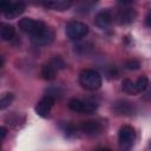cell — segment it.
<instances>
[{"mask_svg": "<svg viewBox=\"0 0 151 151\" xmlns=\"http://www.w3.org/2000/svg\"><path fill=\"white\" fill-rule=\"evenodd\" d=\"M136 17H137V14H136L134 9H132V8H125L118 13V19H119L120 24H131L134 21Z\"/></svg>", "mask_w": 151, "mask_h": 151, "instance_id": "4fadbf2b", "label": "cell"}, {"mask_svg": "<svg viewBox=\"0 0 151 151\" xmlns=\"http://www.w3.org/2000/svg\"><path fill=\"white\" fill-rule=\"evenodd\" d=\"M122 87H123V91L126 92V93H129V94L134 96V94L138 93V91L136 88V84L133 81H131L130 79H125L123 81V84H122Z\"/></svg>", "mask_w": 151, "mask_h": 151, "instance_id": "2e32d148", "label": "cell"}, {"mask_svg": "<svg viewBox=\"0 0 151 151\" xmlns=\"http://www.w3.org/2000/svg\"><path fill=\"white\" fill-rule=\"evenodd\" d=\"M18 26H19V28L22 32L29 34L31 37H33L35 34H39L40 32H42L47 27L42 21L29 19V18H22V19H20Z\"/></svg>", "mask_w": 151, "mask_h": 151, "instance_id": "7a4b0ae2", "label": "cell"}, {"mask_svg": "<svg viewBox=\"0 0 151 151\" xmlns=\"http://www.w3.org/2000/svg\"><path fill=\"white\" fill-rule=\"evenodd\" d=\"M118 1H119L122 5H124V6H129V5H131L134 0H118Z\"/></svg>", "mask_w": 151, "mask_h": 151, "instance_id": "d4e9b609", "label": "cell"}, {"mask_svg": "<svg viewBox=\"0 0 151 151\" xmlns=\"http://www.w3.org/2000/svg\"><path fill=\"white\" fill-rule=\"evenodd\" d=\"M88 26L81 21L72 20L66 25V34L71 40H79L87 35Z\"/></svg>", "mask_w": 151, "mask_h": 151, "instance_id": "3957f363", "label": "cell"}, {"mask_svg": "<svg viewBox=\"0 0 151 151\" xmlns=\"http://www.w3.org/2000/svg\"><path fill=\"white\" fill-rule=\"evenodd\" d=\"M125 67L127 70H130V71H136V70H138L140 67V63L138 60H136V59H131V60H127L125 63Z\"/></svg>", "mask_w": 151, "mask_h": 151, "instance_id": "ffe728a7", "label": "cell"}, {"mask_svg": "<svg viewBox=\"0 0 151 151\" xmlns=\"http://www.w3.org/2000/svg\"><path fill=\"white\" fill-rule=\"evenodd\" d=\"M79 83L83 88L87 91H97L101 86V77L94 70H83L79 74Z\"/></svg>", "mask_w": 151, "mask_h": 151, "instance_id": "6da1fadb", "label": "cell"}, {"mask_svg": "<svg viewBox=\"0 0 151 151\" xmlns=\"http://www.w3.org/2000/svg\"><path fill=\"white\" fill-rule=\"evenodd\" d=\"M134 84H136V88H137V91L139 93V92H143V91H145L147 88V86H149V79H147V77L142 76V77H139L136 80Z\"/></svg>", "mask_w": 151, "mask_h": 151, "instance_id": "e0dca14e", "label": "cell"}, {"mask_svg": "<svg viewBox=\"0 0 151 151\" xmlns=\"http://www.w3.org/2000/svg\"><path fill=\"white\" fill-rule=\"evenodd\" d=\"M6 134H7V129H6L5 126H1V127H0V139L4 140L5 137H6Z\"/></svg>", "mask_w": 151, "mask_h": 151, "instance_id": "603a6c76", "label": "cell"}, {"mask_svg": "<svg viewBox=\"0 0 151 151\" xmlns=\"http://www.w3.org/2000/svg\"><path fill=\"white\" fill-rule=\"evenodd\" d=\"M15 34V29L12 25H8V24H2L1 25V31H0V35H1V39L4 41H9L13 39Z\"/></svg>", "mask_w": 151, "mask_h": 151, "instance_id": "5bb4252c", "label": "cell"}, {"mask_svg": "<svg viewBox=\"0 0 151 151\" xmlns=\"http://www.w3.org/2000/svg\"><path fill=\"white\" fill-rule=\"evenodd\" d=\"M73 0H42V4L46 8L54 11H65L71 7Z\"/></svg>", "mask_w": 151, "mask_h": 151, "instance_id": "8fae6325", "label": "cell"}, {"mask_svg": "<svg viewBox=\"0 0 151 151\" xmlns=\"http://www.w3.org/2000/svg\"><path fill=\"white\" fill-rule=\"evenodd\" d=\"M54 101H55V99L53 97L46 94L35 105V109L34 110H35L37 114L40 116V117H42V118L48 117V114H50V112H51V110H52V107L54 105Z\"/></svg>", "mask_w": 151, "mask_h": 151, "instance_id": "8992f818", "label": "cell"}, {"mask_svg": "<svg viewBox=\"0 0 151 151\" xmlns=\"http://www.w3.org/2000/svg\"><path fill=\"white\" fill-rule=\"evenodd\" d=\"M50 64H51L57 71H58V70H64V68L66 67L65 61H64L60 57H54V58H52L51 61H50Z\"/></svg>", "mask_w": 151, "mask_h": 151, "instance_id": "d6986e66", "label": "cell"}, {"mask_svg": "<svg viewBox=\"0 0 151 151\" xmlns=\"http://www.w3.org/2000/svg\"><path fill=\"white\" fill-rule=\"evenodd\" d=\"M53 39H54V33L48 27H46L39 34H35V35L31 37L32 42L35 44V45H48V44H51L53 41Z\"/></svg>", "mask_w": 151, "mask_h": 151, "instance_id": "52a82bcc", "label": "cell"}, {"mask_svg": "<svg viewBox=\"0 0 151 151\" xmlns=\"http://www.w3.org/2000/svg\"><path fill=\"white\" fill-rule=\"evenodd\" d=\"M145 24L149 26V27H151V11L147 13V15H146V19H145Z\"/></svg>", "mask_w": 151, "mask_h": 151, "instance_id": "cb8c5ba5", "label": "cell"}, {"mask_svg": "<svg viewBox=\"0 0 151 151\" xmlns=\"http://www.w3.org/2000/svg\"><path fill=\"white\" fill-rule=\"evenodd\" d=\"M79 129L81 132H84L87 136H96L99 132H101L103 124L97 120H87V122H83Z\"/></svg>", "mask_w": 151, "mask_h": 151, "instance_id": "ba28073f", "label": "cell"}, {"mask_svg": "<svg viewBox=\"0 0 151 151\" xmlns=\"http://www.w3.org/2000/svg\"><path fill=\"white\" fill-rule=\"evenodd\" d=\"M134 139H136V132H134V129L132 126L124 125L120 127L119 134H118V140H119L120 147H123V149L132 147Z\"/></svg>", "mask_w": 151, "mask_h": 151, "instance_id": "277c9868", "label": "cell"}, {"mask_svg": "<svg viewBox=\"0 0 151 151\" xmlns=\"http://www.w3.org/2000/svg\"><path fill=\"white\" fill-rule=\"evenodd\" d=\"M12 4H13L12 0H0V9H1L2 14L9 9V7L12 6Z\"/></svg>", "mask_w": 151, "mask_h": 151, "instance_id": "44dd1931", "label": "cell"}, {"mask_svg": "<svg viewBox=\"0 0 151 151\" xmlns=\"http://www.w3.org/2000/svg\"><path fill=\"white\" fill-rule=\"evenodd\" d=\"M55 74H57V70L50 63L42 66V68H41V76H42V78L45 80H53L55 78Z\"/></svg>", "mask_w": 151, "mask_h": 151, "instance_id": "9a60e30c", "label": "cell"}, {"mask_svg": "<svg viewBox=\"0 0 151 151\" xmlns=\"http://www.w3.org/2000/svg\"><path fill=\"white\" fill-rule=\"evenodd\" d=\"M96 25L99 28H107L112 22V13L110 9H103L100 11L94 19Z\"/></svg>", "mask_w": 151, "mask_h": 151, "instance_id": "30bf717a", "label": "cell"}, {"mask_svg": "<svg viewBox=\"0 0 151 151\" xmlns=\"http://www.w3.org/2000/svg\"><path fill=\"white\" fill-rule=\"evenodd\" d=\"M46 94H47V96H51V97H53V98L55 99L57 97H60L61 91H60V88H58V87H51V88L46 90Z\"/></svg>", "mask_w": 151, "mask_h": 151, "instance_id": "7402d4cb", "label": "cell"}, {"mask_svg": "<svg viewBox=\"0 0 151 151\" xmlns=\"http://www.w3.org/2000/svg\"><path fill=\"white\" fill-rule=\"evenodd\" d=\"M68 107L74 112L90 114V113H92L97 110V104L92 103V101H81L79 99L72 98L68 101Z\"/></svg>", "mask_w": 151, "mask_h": 151, "instance_id": "5b68a950", "label": "cell"}, {"mask_svg": "<svg viewBox=\"0 0 151 151\" xmlns=\"http://www.w3.org/2000/svg\"><path fill=\"white\" fill-rule=\"evenodd\" d=\"M13 99H14V96H13L12 93H5V94L1 97V99H0V110L7 109V107L12 104Z\"/></svg>", "mask_w": 151, "mask_h": 151, "instance_id": "ac0fdd59", "label": "cell"}, {"mask_svg": "<svg viewBox=\"0 0 151 151\" xmlns=\"http://www.w3.org/2000/svg\"><path fill=\"white\" fill-rule=\"evenodd\" d=\"M24 11H25V4L22 1H15V2L12 4L9 9L4 13V15L7 19H14V18L19 17L20 14H22Z\"/></svg>", "mask_w": 151, "mask_h": 151, "instance_id": "7c38bea8", "label": "cell"}, {"mask_svg": "<svg viewBox=\"0 0 151 151\" xmlns=\"http://www.w3.org/2000/svg\"><path fill=\"white\" fill-rule=\"evenodd\" d=\"M112 110L117 114H123V116H131L136 112L134 106L131 103L125 101V100H120V101L114 103L112 106Z\"/></svg>", "mask_w": 151, "mask_h": 151, "instance_id": "9c48e42d", "label": "cell"}, {"mask_svg": "<svg viewBox=\"0 0 151 151\" xmlns=\"http://www.w3.org/2000/svg\"><path fill=\"white\" fill-rule=\"evenodd\" d=\"M150 147H151V143H150Z\"/></svg>", "mask_w": 151, "mask_h": 151, "instance_id": "484cf974", "label": "cell"}]
</instances>
